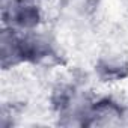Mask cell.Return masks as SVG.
Listing matches in <instances>:
<instances>
[{
	"mask_svg": "<svg viewBox=\"0 0 128 128\" xmlns=\"http://www.w3.org/2000/svg\"><path fill=\"white\" fill-rule=\"evenodd\" d=\"M122 124L124 125H128V107L126 108H122Z\"/></svg>",
	"mask_w": 128,
	"mask_h": 128,
	"instance_id": "cell-3",
	"label": "cell"
},
{
	"mask_svg": "<svg viewBox=\"0 0 128 128\" xmlns=\"http://www.w3.org/2000/svg\"><path fill=\"white\" fill-rule=\"evenodd\" d=\"M0 59L5 70L12 68L24 62V48L21 32H17L9 27H3L0 33Z\"/></svg>",
	"mask_w": 128,
	"mask_h": 128,
	"instance_id": "cell-2",
	"label": "cell"
},
{
	"mask_svg": "<svg viewBox=\"0 0 128 128\" xmlns=\"http://www.w3.org/2000/svg\"><path fill=\"white\" fill-rule=\"evenodd\" d=\"M5 27L32 32L41 23V11L32 0H5L2 8Z\"/></svg>",
	"mask_w": 128,
	"mask_h": 128,
	"instance_id": "cell-1",
	"label": "cell"
}]
</instances>
